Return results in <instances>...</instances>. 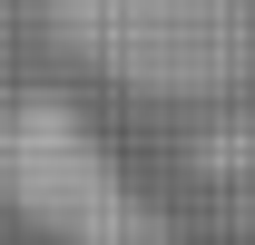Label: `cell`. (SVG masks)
I'll list each match as a JSON object with an SVG mask.
<instances>
[{
	"instance_id": "cell-1",
	"label": "cell",
	"mask_w": 255,
	"mask_h": 245,
	"mask_svg": "<svg viewBox=\"0 0 255 245\" xmlns=\"http://www.w3.org/2000/svg\"><path fill=\"white\" fill-rule=\"evenodd\" d=\"M0 196L49 245H187L177 216L108 157L89 108H69V98H10L0 108Z\"/></svg>"
},
{
	"instance_id": "cell-2",
	"label": "cell",
	"mask_w": 255,
	"mask_h": 245,
	"mask_svg": "<svg viewBox=\"0 0 255 245\" xmlns=\"http://www.w3.org/2000/svg\"><path fill=\"white\" fill-rule=\"evenodd\" d=\"M39 20L79 69L167 108L226 98L255 69V0H39Z\"/></svg>"
}]
</instances>
